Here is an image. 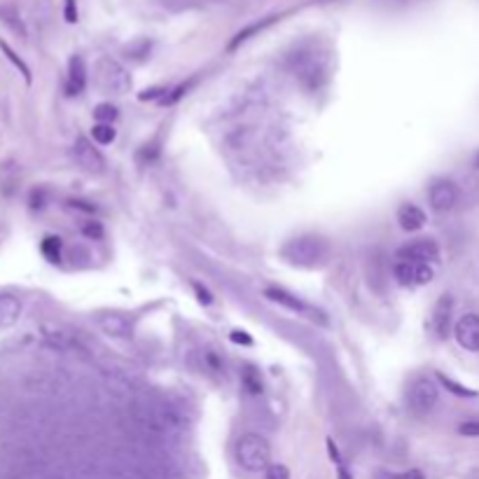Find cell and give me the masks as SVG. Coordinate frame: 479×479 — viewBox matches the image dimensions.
<instances>
[{
  "instance_id": "cell-1",
  "label": "cell",
  "mask_w": 479,
  "mask_h": 479,
  "mask_svg": "<svg viewBox=\"0 0 479 479\" xmlns=\"http://www.w3.org/2000/svg\"><path fill=\"white\" fill-rule=\"evenodd\" d=\"M236 461L248 472H262L271 465V446L258 432H248L236 442Z\"/></svg>"
},
{
  "instance_id": "cell-2",
  "label": "cell",
  "mask_w": 479,
  "mask_h": 479,
  "mask_svg": "<svg viewBox=\"0 0 479 479\" xmlns=\"http://www.w3.org/2000/svg\"><path fill=\"white\" fill-rule=\"evenodd\" d=\"M280 255L292 262V264H299V267H316L318 260H325V255H328V248L321 239H295L290 241Z\"/></svg>"
},
{
  "instance_id": "cell-3",
  "label": "cell",
  "mask_w": 479,
  "mask_h": 479,
  "mask_svg": "<svg viewBox=\"0 0 479 479\" xmlns=\"http://www.w3.org/2000/svg\"><path fill=\"white\" fill-rule=\"evenodd\" d=\"M407 400H410L412 412H417V414L432 412L437 405V400H439L437 383L432 381L430 376H419V379H414V383L410 386V395H407Z\"/></svg>"
},
{
  "instance_id": "cell-4",
  "label": "cell",
  "mask_w": 479,
  "mask_h": 479,
  "mask_svg": "<svg viewBox=\"0 0 479 479\" xmlns=\"http://www.w3.org/2000/svg\"><path fill=\"white\" fill-rule=\"evenodd\" d=\"M99 80H101V87L112 94H126L131 89V75L112 59H101Z\"/></svg>"
},
{
  "instance_id": "cell-5",
  "label": "cell",
  "mask_w": 479,
  "mask_h": 479,
  "mask_svg": "<svg viewBox=\"0 0 479 479\" xmlns=\"http://www.w3.org/2000/svg\"><path fill=\"white\" fill-rule=\"evenodd\" d=\"M393 276L400 285L405 287H419V285H428L432 278H435V271H432L430 264H417V262H395L393 267Z\"/></svg>"
},
{
  "instance_id": "cell-6",
  "label": "cell",
  "mask_w": 479,
  "mask_h": 479,
  "mask_svg": "<svg viewBox=\"0 0 479 479\" xmlns=\"http://www.w3.org/2000/svg\"><path fill=\"white\" fill-rule=\"evenodd\" d=\"M395 258L400 262H417V264H432L439 262V246L432 239H419L412 244L402 246Z\"/></svg>"
},
{
  "instance_id": "cell-7",
  "label": "cell",
  "mask_w": 479,
  "mask_h": 479,
  "mask_svg": "<svg viewBox=\"0 0 479 479\" xmlns=\"http://www.w3.org/2000/svg\"><path fill=\"white\" fill-rule=\"evenodd\" d=\"M428 201L435 213H449L458 203V187L451 180H435L428 187Z\"/></svg>"
},
{
  "instance_id": "cell-8",
  "label": "cell",
  "mask_w": 479,
  "mask_h": 479,
  "mask_svg": "<svg viewBox=\"0 0 479 479\" xmlns=\"http://www.w3.org/2000/svg\"><path fill=\"white\" fill-rule=\"evenodd\" d=\"M75 162H78L82 169L89 171V174H103L106 171V159L99 152V148H94V143L89 138H78L73 148Z\"/></svg>"
},
{
  "instance_id": "cell-9",
  "label": "cell",
  "mask_w": 479,
  "mask_h": 479,
  "mask_svg": "<svg viewBox=\"0 0 479 479\" xmlns=\"http://www.w3.org/2000/svg\"><path fill=\"white\" fill-rule=\"evenodd\" d=\"M453 337L461 344L465 351L479 353V316L477 314H465L453 325Z\"/></svg>"
},
{
  "instance_id": "cell-10",
  "label": "cell",
  "mask_w": 479,
  "mask_h": 479,
  "mask_svg": "<svg viewBox=\"0 0 479 479\" xmlns=\"http://www.w3.org/2000/svg\"><path fill=\"white\" fill-rule=\"evenodd\" d=\"M451 311H453V299H451V295H442V297L437 299L435 309H432V318H430V328L437 335V339H444V337L449 335Z\"/></svg>"
},
{
  "instance_id": "cell-11",
  "label": "cell",
  "mask_w": 479,
  "mask_h": 479,
  "mask_svg": "<svg viewBox=\"0 0 479 479\" xmlns=\"http://www.w3.org/2000/svg\"><path fill=\"white\" fill-rule=\"evenodd\" d=\"M85 89H87V63L80 54H75L68 61V94L80 96Z\"/></svg>"
},
{
  "instance_id": "cell-12",
  "label": "cell",
  "mask_w": 479,
  "mask_h": 479,
  "mask_svg": "<svg viewBox=\"0 0 479 479\" xmlns=\"http://www.w3.org/2000/svg\"><path fill=\"white\" fill-rule=\"evenodd\" d=\"M22 318V299L12 292H0V328H12Z\"/></svg>"
},
{
  "instance_id": "cell-13",
  "label": "cell",
  "mask_w": 479,
  "mask_h": 479,
  "mask_svg": "<svg viewBox=\"0 0 479 479\" xmlns=\"http://www.w3.org/2000/svg\"><path fill=\"white\" fill-rule=\"evenodd\" d=\"M264 297L267 299H271V302H276L280 304L283 309L287 311H292V314H309V306H306L302 299L295 297V295H290L287 290H283V287H267L264 290Z\"/></svg>"
},
{
  "instance_id": "cell-14",
  "label": "cell",
  "mask_w": 479,
  "mask_h": 479,
  "mask_svg": "<svg viewBox=\"0 0 479 479\" xmlns=\"http://www.w3.org/2000/svg\"><path fill=\"white\" fill-rule=\"evenodd\" d=\"M398 222L405 232H419L426 225V213L417 203H402L398 208Z\"/></svg>"
},
{
  "instance_id": "cell-15",
  "label": "cell",
  "mask_w": 479,
  "mask_h": 479,
  "mask_svg": "<svg viewBox=\"0 0 479 479\" xmlns=\"http://www.w3.org/2000/svg\"><path fill=\"white\" fill-rule=\"evenodd\" d=\"M40 251L42 255L47 258L49 262H61V251H63V241L59 236H44L42 244H40Z\"/></svg>"
},
{
  "instance_id": "cell-16",
  "label": "cell",
  "mask_w": 479,
  "mask_h": 479,
  "mask_svg": "<svg viewBox=\"0 0 479 479\" xmlns=\"http://www.w3.org/2000/svg\"><path fill=\"white\" fill-rule=\"evenodd\" d=\"M271 22H276V17H269V19H264V22L251 24V26H248V28H244V31H241V33H236V35H234V40L229 42V52H234V49L239 47V44H244V42H246V40H248V37H251V35L260 33V31L264 28V26H269Z\"/></svg>"
},
{
  "instance_id": "cell-17",
  "label": "cell",
  "mask_w": 479,
  "mask_h": 479,
  "mask_svg": "<svg viewBox=\"0 0 479 479\" xmlns=\"http://www.w3.org/2000/svg\"><path fill=\"white\" fill-rule=\"evenodd\" d=\"M241 383H244V388L251 395H260L262 391H264V386H262V376L255 367L248 365L244 372H241Z\"/></svg>"
},
{
  "instance_id": "cell-18",
  "label": "cell",
  "mask_w": 479,
  "mask_h": 479,
  "mask_svg": "<svg viewBox=\"0 0 479 479\" xmlns=\"http://www.w3.org/2000/svg\"><path fill=\"white\" fill-rule=\"evenodd\" d=\"M0 52H3V54L8 56V59L12 61V66H15V68H19V73L24 75V80H26L28 85H31V68L26 66V63H24V59H22V56H19V54L15 52V49H12L10 44L5 42V40H0Z\"/></svg>"
},
{
  "instance_id": "cell-19",
  "label": "cell",
  "mask_w": 479,
  "mask_h": 479,
  "mask_svg": "<svg viewBox=\"0 0 479 479\" xmlns=\"http://www.w3.org/2000/svg\"><path fill=\"white\" fill-rule=\"evenodd\" d=\"M437 379H439V383H442V386L446 388V391H451L453 395H458V398H477V391H472V388L463 386V383L449 379V376H444L442 372L437 374Z\"/></svg>"
},
{
  "instance_id": "cell-20",
  "label": "cell",
  "mask_w": 479,
  "mask_h": 479,
  "mask_svg": "<svg viewBox=\"0 0 479 479\" xmlns=\"http://www.w3.org/2000/svg\"><path fill=\"white\" fill-rule=\"evenodd\" d=\"M0 19H3L8 26L15 31V33L19 35H26V28H24V24H22V19H19V12L15 8H0Z\"/></svg>"
},
{
  "instance_id": "cell-21",
  "label": "cell",
  "mask_w": 479,
  "mask_h": 479,
  "mask_svg": "<svg viewBox=\"0 0 479 479\" xmlns=\"http://www.w3.org/2000/svg\"><path fill=\"white\" fill-rule=\"evenodd\" d=\"M115 136H117V131H115L112 124H96L92 129V138L99 145H110L115 140Z\"/></svg>"
},
{
  "instance_id": "cell-22",
  "label": "cell",
  "mask_w": 479,
  "mask_h": 479,
  "mask_svg": "<svg viewBox=\"0 0 479 479\" xmlns=\"http://www.w3.org/2000/svg\"><path fill=\"white\" fill-rule=\"evenodd\" d=\"M117 115H119L117 108L112 103H101V106H96V110H94V117L99 124H112L115 119H117Z\"/></svg>"
},
{
  "instance_id": "cell-23",
  "label": "cell",
  "mask_w": 479,
  "mask_h": 479,
  "mask_svg": "<svg viewBox=\"0 0 479 479\" xmlns=\"http://www.w3.org/2000/svg\"><path fill=\"white\" fill-rule=\"evenodd\" d=\"M101 325H103L106 332H110L112 337H124L126 335V321L119 316H108L101 321Z\"/></svg>"
},
{
  "instance_id": "cell-24",
  "label": "cell",
  "mask_w": 479,
  "mask_h": 479,
  "mask_svg": "<svg viewBox=\"0 0 479 479\" xmlns=\"http://www.w3.org/2000/svg\"><path fill=\"white\" fill-rule=\"evenodd\" d=\"M192 85H194V80H190L187 85H180V87H176V89H174V94H166L164 99H162V106H174L176 101L180 99L183 94H187V89H190Z\"/></svg>"
},
{
  "instance_id": "cell-25",
  "label": "cell",
  "mask_w": 479,
  "mask_h": 479,
  "mask_svg": "<svg viewBox=\"0 0 479 479\" xmlns=\"http://www.w3.org/2000/svg\"><path fill=\"white\" fill-rule=\"evenodd\" d=\"M82 234H85L87 239H103V225L92 220V222H87V225L82 227Z\"/></svg>"
},
{
  "instance_id": "cell-26",
  "label": "cell",
  "mask_w": 479,
  "mask_h": 479,
  "mask_svg": "<svg viewBox=\"0 0 479 479\" xmlns=\"http://www.w3.org/2000/svg\"><path fill=\"white\" fill-rule=\"evenodd\" d=\"M267 479H290V470L283 463H274L267 468Z\"/></svg>"
},
{
  "instance_id": "cell-27",
  "label": "cell",
  "mask_w": 479,
  "mask_h": 479,
  "mask_svg": "<svg viewBox=\"0 0 479 479\" xmlns=\"http://www.w3.org/2000/svg\"><path fill=\"white\" fill-rule=\"evenodd\" d=\"M63 19H66L68 24L78 22V0H66V3H63Z\"/></svg>"
},
{
  "instance_id": "cell-28",
  "label": "cell",
  "mask_w": 479,
  "mask_h": 479,
  "mask_svg": "<svg viewBox=\"0 0 479 479\" xmlns=\"http://www.w3.org/2000/svg\"><path fill=\"white\" fill-rule=\"evenodd\" d=\"M458 432L465 437H479V421H465L458 426Z\"/></svg>"
},
{
  "instance_id": "cell-29",
  "label": "cell",
  "mask_w": 479,
  "mask_h": 479,
  "mask_svg": "<svg viewBox=\"0 0 479 479\" xmlns=\"http://www.w3.org/2000/svg\"><path fill=\"white\" fill-rule=\"evenodd\" d=\"M192 287H194V292H196V299H199V302L203 304V306H208V304H213V295H210V290H206V287H203L201 283H192Z\"/></svg>"
},
{
  "instance_id": "cell-30",
  "label": "cell",
  "mask_w": 479,
  "mask_h": 479,
  "mask_svg": "<svg viewBox=\"0 0 479 479\" xmlns=\"http://www.w3.org/2000/svg\"><path fill=\"white\" fill-rule=\"evenodd\" d=\"M229 339H232L234 344H244V346H251L253 344V337L244 330H232L229 332Z\"/></svg>"
},
{
  "instance_id": "cell-31",
  "label": "cell",
  "mask_w": 479,
  "mask_h": 479,
  "mask_svg": "<svg viewBox=\"0 0 479 479\" xmlns=\"http://www.w3.org/2000/svg\"><path fill=\"white\" fill-rule=\"evenodd\" d=\"M166 92V89H162V87H155V89H145V92L143 94H138V99L140 101H152V99H157V96H162V99H164V94Z\"/></svg>"
},
{
  "instance_id": "cell-32",
  "label": "cell",
  "mask_w": 479,
  "mask_h": 479,
  "mask_svg": "<svg viewBox=\"0 0 479 479\" xmlns=\"http://www.w3.org/2000/svg\"><path fill=\"white\" fill-rule=\"evenodd\" d=\"M70 208H78V210H87V213H94L92 203H85V201H70Z\"/></svg>"
}]
</instances>
